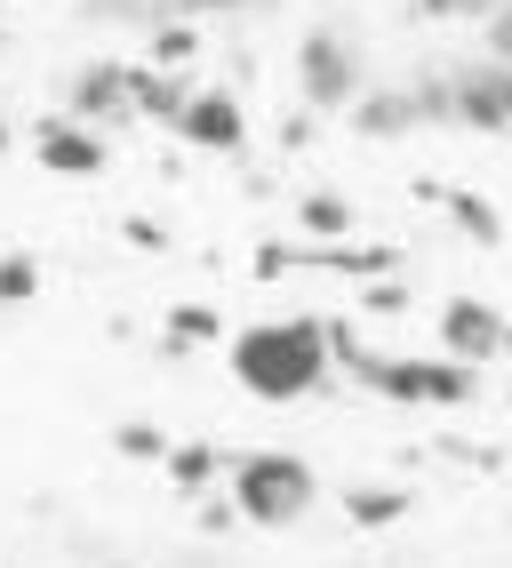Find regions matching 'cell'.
I'll return each mask as SVG.
<instances>
[{"label":"cell","mask_w":512,"mask_h":568,"mask_svg":"<svg viewBox=\"0 0 512 568\" xmlns=\"http://www.w3.org/2000/svg\"><path fill=\"white\" fill-rule=\"evenodd\" d=\"M328 328L313 313H280V321H256L233 336V376L248 400H305L328 385Z\"/></svg>","instance_id":"6da1fadb"},{"label":"cell","mask_w":512,"mask_h":568,"mask_svg":"<svg viewBox=\"0 0 512 568\" xmlns=\"http://www.w3.org/2000/svg\"><path fill=\"white\" fill-rule=\"evenodd\" d=\"M320 497V473L297 457V448H248V457H233V505L248 528H288L305 520Z\"/></svg>","instance_id":"7a4b0ae2"},{"label":"cell","mask_w":512,"mask_h":568,"mask_svg":"<svg viewBox=\"0 0 512 568\" xmlns=\"http://www.w3.org/2000/svg\"><path fill=\"white\" fill-rule=\"evenodd\" d=\"M360 313H377V321H385V313H409V288H400V281L385 273V281L360 288Z\"/></svg>","instance_id":"603a6c76"},{"label":"cell","mask_w":512,"mask_h":568,"mask_svg":"<svg viewBox=\"0 0 512 568\" xmlns=\"http://www.w3.org/2000/svg\"><path fill=\"white\" fill-rule=\"evenodd\" d=\"M345 121H352V136H369V144H392V136H417L424 129L409 81H369V89L345 104Z\"/></svg>","instance_id":"9c48e42d"},{"label":"cell","mask_w":512,"mask_h":568,"mask_svg":"<svg viewBox=\"0 0 512 568\" xmlns=\"http://www.w3.org/2000/svg\"><path fill=\"white\" fill-rule=\"evenodd\" d=\"M32 296H41V264H32L24 248L0 256V305H32Z\"/></svg>","instance_id":"d6986e66"},{"label":"cell","mask_w":512,"mask_h":568,"mask_svg":"<svg viewBox=\"0 0 512 568\" xmlns=\"http://www.w3.org/2000/svg\"><path fill=\"white\" fill-rule=\"evenodd\" d=\"M432 336H441V353L464 361V368L512 361V321H504L496 305H481V296H449L441 321H432Z\"/></svg>","instance_id":"8992f818"},{"label":"cell","mask_w":512,"mask_h":568,"mask_svg":"<svg viewBox=\"0 0 512 568\" xmlns=\"http://www.w3.org/2000/svg\"><path fill=\"white\" fill-rule=\"evenodd\" d=\"M0 49H9V17H0Z\"/></svg>","instance_id":"4316f807"},{"label":"cell","mask_w":512,"mask_h":568,"mask_svg":"<svg viewBox=\"0 0 512 568\" xmlns=\"http://www.w3.org/2000/svg\"><path fill=\"white\" fill-rule=\"evenodd\" d=\"M400 513H409V488H377V480H352L345 488V520L352 528H392Z\"/></svg>","instance_id":"5bb4252c"},{"label":"cell","mask_w":512,"mask_h":568,"mask_svg":"<svg viewBox=\"0 0 512 568\" xmlns=\"http://www.w3.org/2000/svg\"><path fill=\"white\" fill-rule=\"evenodd\" d=\"M424 201L441 209V216L457 224V233H464L472 248H496V241H504V216H496V201H489V193H472V184H424Z\"/></svg>","instance_id":"30bf717a"},{"label":"cell","mask_w":512,"mask_h":568,"mask_svg":"<svg viewBox=\"0 0 512 568\" xmlns=\"http://www.w3.org/2000/svg\"><path fill=\"white\" fill-rule=\"evenodd\" d=\"M185 97H193V72H176V64H136V112H144V121H168V129H176Z\"/></svg>","instance_id":"8fae6325"},{"label":"cell","mask_w":512,"mask_h":568,"mask_svg":"<svg viewBox=\"0 0 512 568\" xmlns=\"http://www.w3.org/2000/svg\"><path fill=\"white\" fill-rule=\"evenodd\" d=\"M481 41H489V57H496V64H512V0H489Z\"/></svg>","instance_id":"7402d4cb"},{"label":"cell","mask_w":512,"mask_h":568,"mask_svg":"<svg viewBox=\"0 0 512 568\" xmlns=\"http://www.w3.org/2000/svg\"><path fill=\"white\" fill-rule=\"evenodd\" d=\"M185 57H201V24H153V57H144V64H176V72H193Z\"/></svg>","instance_id":"ac0fdd59"},{"label":"cell","mask_w":512,"mask_h":568,"mask_svg":"<svg viewBox=\"0 0 512 568\" xmlns=\"http://www.w3.org/2000/svg\"><path fill=\"white\" fill-rule=\"evenodd\" d=\"M32 161L49 176H104L113 169V144H104L89 121H72V112H49V121L32 129Z\"/></svg>","instance_id":"52a82bcc"},{"label":"cell","mask_w":512,"mask_h":568,"mask_svg":"<svg viewBox=\"0 0 512 568\" xmlns=\"http://www.w3.org/2000/svg\"><path fill=\"white\" fill-rule=\"evenodd\" d=\"M193 513H201V528H208V537H225V528L240 520V505H233V497H201Z\"/></svg>","instance_id":"cb8c5ba5"},{"label":"cell","mask_w":512,"mask_h":568,"mask_svg":"<svg viewBox=\"0 0 512 568\" xmlns=\"http://www.w3.org/2000/svg\"><path fill=\"white\" fill-rule=\"evenodd\" d=\"M297 216H305L313 241H345V233H352V201H345V193H305Z\"/></svg>","instance_id":"2e32d148"},{"label":"cell","mask_w":512,"mask_h":568,"mask_svg":"<svg viewBox=\"0 0 512 568\" xmlns=\"http://www.w3.org/2000/svg\"><path fill=\"white\" fill-rule=\"evenodd\" d=\"M64 112H72V121H89L96 136L136 129V121H144V112H136V64H129V57H89V64L64 81Z\"/></svg>","instance_id":"5b68a950"},{"label":"cell","mask_w":512,"mask_h":568,"mask_svg":"<svg viewBox=\"0 0 512 568\" xmlns=\"http://www.w3.org/2000/svg\"><path fill=\"white\" fill-rule=\"evenodd\" d=\"M176 136L193 144V153H240V136H248V112L233 89H193L185 112H176Z\"/></svg>","instance_id":"ba28073f"},{"label":"cell","mask_w":512,"mask_h":568,"mask_svg":"<svg viewBox=\"0 0 512 568\" xmlns=\"http://www.w3.org/2000/svg\"><path fill=\"white\" fill-rule=\"evenodd\" d=\"M129 241H136V248H161L168 233H161V224H153V216H129Z\"/></svg>","instance_id":"d4e9b609"},{"label":"cell","mask_w":512,"mask_h":568,"mask_svg":"<svg viewBox=\"0 0 512 568\" xmlns=\"http://www.w3.org/2000/svg\"><path fill=\"white\" fill-rule=\"evenodd\" d=\"M305 264H328V273H360V281H385L392 264H400V248H377V241H313V256Z\"/></svg>","instance_id":"7c38bea8"},{"label":"cell","mask_w":512,"mask_h":568,"mask_svg":"<svg viewBox=\"0 0 512 568\" xmlns=\"http://www.w3.org/2000/svg\"><path fill=\"white\" fill-rule=\"evenodd\" d=\"M489 0H417V24H481Z\"/></svg>","instance_id":"ffe728a7"},{"label":"cell","mask_w":512,"mask_h":568,"mask_svg":"<svg viewBox=\"0 0 512 568\" xmlns=\"http://www.w3.org/2000/svg\"><path fill=\"white\" fill-rule=\"evenodd\" d=\"M9 144H17V129H9V121H0V153H9Z\"/></svg>","instance_id":"484cf974"},{"label":"cell","mask_w":512,"mask_h":568,"mask_svg":"<svg viewBox=\"0 0 512 568\" xmlns=\"http://www.w3.org/2000/svg\"><path fill=\"white\" fill-rule=\"evenodd\" d=\"M113 448H121L129 465H161V457H168V433L144 425V416H129V425H113Z\"/></svg>","instance_id":"e0dca14e"},{"label":"cell","mask_w":512,"mask_h":568,"mask_svg":"<svg viewBox=\"0 0 512 568\" xmlns=\"http://www.w3.org/2000/svg\"><path fill=\"white\" fill-rule=\"evenodd\" d=\"M161 473L185 488V497H208V480L225 473V457H216L208 440H168V457H161Z\"/></svg>","instance_id":"4fadbf2b"},{"label":"cell","mask_w":512,"mask_h":568,"mask_svg":"<svg viewBox=\"0 0 512 568\" xmlns=\"http://www.w3.org/2000/svg\"><path fill=\"white\" fill-rule=\"evenodd\" d=\"M449 64V129L504 136L512 129V64L496 57H441Z\"/></svg>","instance_id":"3957f363"},{"label":"cell","mask_w":512,"mask_h":568,"mask_svg":"<svg viewBox=\"0 0 512 568\" xmlns=\"http://www.w3.org/2000/svg\"><path fill=\"white\" fill-rule=\"evenodd\" d=\"M216 328H225V313H216V305H168V328H161V353H193V345H208Z\"/></svg>","instance_id":"9a60e30c"},{"label":"cell","mask_w":512,"mask_h":568,"mask_svg":"<svg viewBox=\"0 0 512 568\" xmlns=\"http://www.w3.org/2000/svg\"><path fill=\"white\" fill-rule=\"evenodd\" d=\"M297 89L313 112H345L360 89H369V72H360V49L345 41L337 24H313L297 41Z\"/></svg>","instance_id":"277c9868"},{"label":"cell","mask_w":512,"mask_h":568,"mask_svg":"<svg viewBox=\"0 0 512 568\" xmlns=\"http://www.w3.org/2000/svg\"><path fill=\"white\" fill-rule=\"evenodd\" d=\"M89 24H153V0H81Z\"/></svg>","instance_id":"44dd1931"}]
</instances>
